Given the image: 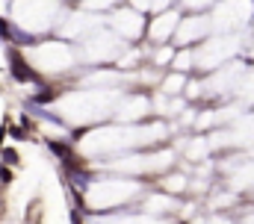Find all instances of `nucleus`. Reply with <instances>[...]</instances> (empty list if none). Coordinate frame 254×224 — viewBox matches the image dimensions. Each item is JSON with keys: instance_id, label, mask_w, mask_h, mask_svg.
<instances>
[{"instance_id": "7ed1b4c3", "label": "nucleus", "mask_w": 254, "mask_h": 224, "mask_svg": "<svg viewBox=\"0 0 254 224\" xmlns=\"http://www.w3.org/2000/svg\"><path fill=\"white\" fill-rule=\"evenodd\" d=\"M3 160H6V162H18V154H15V151H9V148H6V151H3Z\"/></svg>"}, {"instance_id": "f257e3e1", "label": "nucleus", "mask_w": 254, "mask_h": 224, "mask_svg": "<svg viewBox=\"0 0 254 224\" xmlns=\"http://www.w3.org/2000/svg\"><path fill=\"white\" fill-rule=\"evenodd\" d=\"M9 62H12V65H9V71H12V77H15L18 83L36 80V74H33L30 68H27V62L21 59V53H18V50H9Z\"/></svg>"}, {"instance_id": "f03ea898", "label": "nucleus", "mask_w": 254, "mask_h": 224, "mask_svg": "<svg viewBox=\"0 0 254 224\" xmlns=\"http://www.w3.org/2000/svg\"><path fill=\"white\" fill-rule=\"evenodd\" d=\"M47 148H50V151H53V154H56V157H62V160H65V162H68V165H71V168H74V162H71V160H74V157H71V151H68V148H65V145H62V142H47Z\"/></svg>"}, {"instance_id": "20e7f679", "label": "nucleus", "mask_w": 254, "mask_h": 224, "mask_svg": "<svg viewBox=\"0 0 254 224\" xmlns=\"http://www.w3.org/2000/svg\"><path fill=\"white\" fill-rule=\"evenodd\" d=\"M0 183H12V174L6 168H0Z\"/></svg>"}]
</instances>
